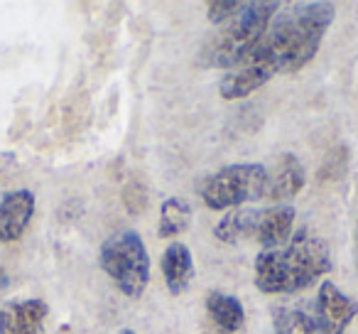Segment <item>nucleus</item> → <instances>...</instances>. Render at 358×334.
<instances>
[{"label":"nucleus","mask_w":358,"mask_h":334,"mask_svg":"<svg viewBox=\"0 0 358 334\" xmlns=\"http://www.w3.org/2000/svg\"><path fill=\"white\" fill-rule=\"evenodd\" d=\"M331 270V253L322 239L294 234L287 246L255 256V288L260 293H299Z\"/></svg>","instance_id":"2"},{"label":"nucleus","mask_w":358,"mask_h":334,"mask_svg":"<svg viewBox=\"0 0 358 334\" xmlns=\"http://www.w3.org/2000/svg\"><path fill=\"white\" fill-rule=\"evenodd\" d=\"M268 182H270V190H268L270 200L275 202L292 200L304 187V165L292 153H285L275 162V170H268Z\"/></svg>","instance_id":"11"},{"label":"nucleus","mask_w":358,"mask_h":334,"mask_svg":"<svg viewBox=\"0 0 358 334\" xmlns=\"http://www.w3.org/2000/svg\"><path fill=\"white\" fill-rule=\"evenodd\" d=\"M275 76V69L263 60L258 57L253 50L224 76L221 81V96L226 101H236V99H245L250 96L253 91H258L263 84H268L270 79Z\"/></svg>","instance_id":"7"},{"label":"nucleus","mask_w":358,"mask_h":334,"mask_svg":"<svg viewBox=\"0 0 358 334\" xmlns=\"http://www.w3.org/2000/svg\"><path fill=\"white\" fill-rule=\"evenodd\" d=\"M268 167L258 162H241L221 167L216 175H211L204 182L201 200L209 209L224 211L263 200L268 197Z\"/></svg>","instance_id":"5"},{"label":"nucleus","mask_w":358,"mask_h":334,"mask_svg":"<svg viewBox=\"0 0 358 334\" xmlns=\"http://www.w3.org/2000/svg\"><path fill=\"white\" fill-rule=\"evenodd\" d=\"M260 209H234L224 214V219L216 224V239L224 244H241V241L255 239Z\"/></svg>","instance_id":"14"},{"label":"nucleus","mask_w":358,"mask_h":334,"mask_svg":"<svg viewBox=\"0 0 358 334\" xmlns=\"http://www.w3.org/2000/svg\"><path fill=\"white\" fill-rule=\"evenodd\" d=\"M194 256L185 244H172L162 256V275L169 293L182 295L194 280Z\"/></svg>","instance_id":"12"},{"label":"nucleus","mask_w":358,"mask_h":334,"mask_svg":"<svg viewBox=\"0 0 358 334\" xmlns=\"http://www.w3.org/2000/svg\"><path fill=\"white\" fill-rule=\"evenodd\" d=\"M118 334H135V332H133V329H120Z\"/></svg>","instance_id":"18"},{"label":"nucleus","mask_w":358,"mask_h":334,"mask_svg":"<svg viewBox=\"0 0 358 334\" xmlns=\"http://www.w3.org/2000/svg\"><path fill=\"white\" fill-rule=\"evenodd\" d=\"M294 226V209L287 204L260 209L258 229H255V241L263 246V251L282 249L292 239Z\"/></svg>","instance_id":"10"},{"label":"nucleus","mask_w":358,"mask_h":334,"mask_svg":"<svg viewBox=\"0 0 358 334\" xmlns=\"http://www.w3.org/2000/svg\"><path fill=\"white\" fill-rule=\"evenodd\" d=\"M275 334H307L304 309H280V312H275Z\"/></svg>","instance_id":"16"},{"label":"nucleus","mask_w":358,"mask_h":334,"mask_svg":"<svg viewBox=\"0 0 358 334\" xmlns=\"http://www.w3.org/2000/svg\"><path fill=\"white\" fill-rule=\"evenodd\" d=\"M358 314V302L343 295L334 283L324 280L312 307L304 309L307 334H343Z\"/></svg>","instance_id":"6"},{"label":"nucleus","mask_w":358,"mask_h":334,"mask_svg":"<svg viewBox=\"0 0 358 334\" xmlns=\"http://www.w3.org/2000/svg\"><path fill=\"white\" fill-rule=\"evenodd\" d=\"M241 6H243V3H238V0H214V3L206 6L209 20L214 22V25H224V22H229L231 18L241 11Z\"/></svg>","instance_id":"17"},{"label":"nucleus","mask_w":358,"mask_h":334,"mask_svg":"<svg viewBox=\"0 0 358 334\" xmlns=\"http://www.w3.org/2000/svg\"><path fill=\"white\" fill-rule=\"evenodd\" d=\"M47 302L42 300H15L0 307V334H42L47 319Z\"/></svg>","instance_id":"9"},{"label":"nucleus","mask_w":358,"mask_h":334,"mask_svg":"<svg viewBox=\"0 0 358 334\" xmlns=\"http://www.w3.org/2000/svg\"><path fill=\"white\" fill-rule=\"evenodd\" d=\"M280 3L275 0H253L243 3L241 11L221 25V32L214 37V42L206 50V64L219 67V69H234L250 50L265 35L273 18L278 15Z\"/></svg>","instance_id":"3"},{"label":"nucleus","mask_w":358,"mask_h":334,"mask_svg":"<svg viewBox=\"0 0 358 334\" xmlns=\"http://www.w3.org/2000/svg\"><path fill=\"white\" fill-rule=\"evenodd\" d=\"M192 226V207L189 202L172 197L162 204L159 209V236L162 239H172V236L182 234Z\"/></svg>","instance_id":"15"},{"label":"nucleus","mask_w":358,"mask_h":334,"mask_svg":"<svg viewBox=\"0 0 358 334\" xmlns=\"http://www.w3.org/2000/svg\"><path fill=\"white\" fill-rule=\"evenodd\" d=\"M101 268L128 298H140L150 280V256L133 229L113 234L101 246Z\"/></svg>","instance_id":"4"},{"label":"nucleus","mask_w":358,"mask_h":334,"mask_svg":"<svg viewBox=\"0 0 358 334\" xmlns=\"http://www.w3.org/2000/svg\"><path fill=\"white\" fill-rule=\"evenodd\" d=\"M32 214H35V195L30 190L8 192L0 200V244L22 239Z\"/></svg>","instance_id":"8"},{"label":"nucleus","mask_w":358,"mask_h":334,"mask_svg":"<svg viewBox=\"0 0 358 334\" xmlns=\"http://www.w3.org/2000/svg\"><path fill=\"white\" fill-rule=\"evenodd\" d=\"M331 22V3H292L282 13L278 11L253 52L273 67L275 74H292L314 60Z\"/></svg>","instance_id":"1"},{"label":"nucleus","mask_w":358,"mask_h":334,"mask_svg":"<svg viewBox=\"0 0 358 334\" xmlns=\"http://www.w3.org/2000/svg\"><path fill=\"white\" fill-rule=\"evenodd\" d=\"M206 312H209L211 322L226 334L241 332L245 324V309L234 295H226L221 290H211L206 295Z\"/></svg>","instance_id":"13"}]
</instances>
